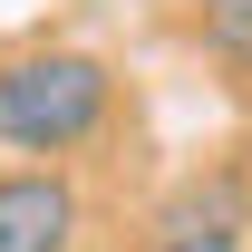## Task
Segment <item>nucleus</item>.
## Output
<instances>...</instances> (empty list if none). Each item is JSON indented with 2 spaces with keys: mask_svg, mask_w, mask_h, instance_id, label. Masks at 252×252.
Returning a JSON list of instances; mask_svg holds the SVG:
<instances>
[{
  "mask_svg": "<svg viewBox=\"0 0 252 252\" xmlns=\"http://www.w3.org/2000/svg\"><path fill=\"white\" fill-rule=\"evenodd\" d=\"M117 107V78L88 49H20L0 59V146L20 156H78Z\"/></svg>",
  "mask_w": 252,
  "mask_h": 252,
  "instance_id": "obj_1",
  "label": "nucleus"
},
{
  "mask_svg": "<svg viewBox=\"0 0 252 252\" xmlns=\"http://www.w3.org/2000/svg\"><path fill=\"white\" fill-rule=\"evenodd\" d=\"M194 30L233 78H252V0H194Z\"/></svg>",
  "mask_w": 252,
  "mask_h": 252,
  "instance_id": "obj_4",
  "label": "nucleus"
},
{
  "mask_svg": "<svg viewBox=\"0 0 252 252\" xmlns=\"http://www.w3.org/2000/svg\"><path fill=\"white\" fill-rule=\"evenodd\" d=\"M0 252H78V185L59 165L0 175Z\"/></svg>",
  "mask_w": 252,
  "mask_h": 252,
  "instance_id": "obj_2",
  "label": "nucleus"
},
{
  "mask_svg": "<svg viewBox=\"0 0 252 252\" xmlns=\"http://www.w3.org/2000/svg\"><path fill=\"white\" fill-rule=\"evenodd\" d=\"M243 223H252V204H243L233 175H194V185L156 214V243L146 252H243Z\"/></svg>",
  "mask_w": 252,
  "mask_h": 252,
  "instance_id": "obj_3",
  "label": "nucleus"
}]
</instances>
